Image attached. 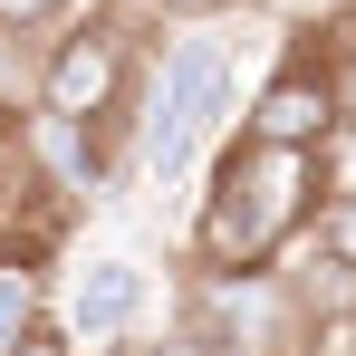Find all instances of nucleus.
<instances>
[{
	"instance_id": "f03ea898",
	"label": "nucleus",
	"mask_w": 356,
	"mask_h": 356,
	"mask_svg": "<svg viewBox=\"0 0 356 356\" xmlns=\"http://www.w3.org/2000/svg\"><path fill=\"white\" fill-rule=\"evenodd\" d=\"M232 116V49L222 39H174L164 49V77L145 87V125H135V164L154 193H174V183L202 174V154H212V135Z\"/></svg>"
},
{
	"instance_id": "1a4fd4ad",
	"label": "nucleus",
	"mask_w": 356,
	"mask_h": 356,
	"mask_svg": "<svg viewBox=\"0 0 356 356\" xmlns=\"http://www.w3.org/2000/svg\"><path fill=\"white\" fill-rule=\"evenodd\" d=\"M77 0H0V39H29V29H58Z\"/></svg>"
},
{
	"instance_id": "6e6552de",
	"label": "nucleus",
	"mask_w": 356,
	"mask_h": 356,
	"mask_svg": "<svg viewBox=\"0 0 356 356\" xmlns=\"http://www.w3.org/2000/svg\"><path fill=\"white\" fill-rule=\"evenodd\" d=\"M49 318V289L39 280H19V270H0V356H19L29 347V327Z\"/></svg>"
},
{
	"instance_id": "9d476101",
	"label": "nucleus",
	"mask_w": 356,
	"mask_h": 356,
	"mask_svg": "<svg viewBox=\"0 0 356 356\" xmlns=\"http://www.w3.org/2000/svg\"><path fill=\"white\" fill-rule=\"evenodd\" d=\"M125 356H232V347H222L212 327H193V318H183L174 337H154V347H125Z\"/></svg>"
},
{
	"instance_id": "9b49d317",
	"label": "nucleus",
	"mask_w": 356,
	"mask_h": 356,
	"mask_svg": "<svg viewBox=\"0 0 356 356\" xmlns=\"http://www.w3.org/2000/svg\"><path fill=\"white\" fill-rule=\"evenodd\" d=\"M154 10H164V19H212L222 0H154Z\"/></svg>"
},
{
	"instance_id": "f8f14e48",
	"label": "nucleus",
	"mask_w": 356,
	"mask_h": 356,
	"mask_svg": "<svg viewBox=\"0 0 356 356\" xmlns=\"http://www.w3.org/2000/svg\"><path fill=\"white\" fill-rule=\"evenodd\" d=\"M0 135H19V116H10V97H0Z\"/></svg>"
},
{
	"instance_id": "0eeeda50",
	"label": "nucleus",
	"mask_w": 356,
	"mask_h": 356,
	"mask_svg": "<svg viewBox=\"0 0 356 356\" xmlns=\"http://www.w3.org/2000/svg\"><path fill=\"white\" fill-rule=\"evenodd\" d=\"M318 87H327V125L356 135V39H347V29L318 39Z\"/></svg>"
},
{
	"instance_id": "ddd939ff",
	"label": "nucleus",
	"mask_w": 356,
	"mask_h": 356,
	"mask_svg": "<svg viewBox=\"0 0 356 356\" xmlns=\"http://www.w3.org/2000/svg\"><path fill=\"white\" fill-rule=\"evenodd\" d=\"M289 10H337V0H289Z\"/></svg>"
},
{
	"instance_id": "39448f33",
	"label": "nucleus",
	"mask_w": 356,
	"mask_h": 356,
	"mask_svg": "<svg viewBox=\"0 0 356 356\" xmlns=\"http://www.w3.org/2000/svg\"><path fill=\"white\" fill-rule=\"evenodd\" d=\"M241 145H270V154H318L327 145V87H318V58H289L241 116Z\"/></svg>"
},
{
	"instance_id": "423d86ee",
	"label": "nucleus",
	"mask_w": 356,
	"mask_h": 356,
	"mask_svg": "<svg viewBox=\"0 0 356 356\" xmlns=\"http://www.w3.org/2000/svg\"><path fill=\"white\" fill-rule=\"evenodd\" d=\"M298 250H308V260H327V270H356V193H327V202L308 212Z\"/></svg>"
},
{
	"instance_id": "7ed1b4c3",
	"label": "nucleus",
	"mask_w": 356,
	"mask_h": 356,
	"mask_svg": "<svg viewBox=\"0 0 356 356\" xmlns=\"http://www.w3.org/2000/svg\"><path fill=\"white\" fill-rule=\"evenodd\" d=\"M116 106H145V87H135V39H125V19H77L49 67H39V116L49 125H97L116 116Z\"/></svg>"
},
{
	"instance_id": "f257e3e1",
	"label": "nucleus",
	"mask_w": 356,
	"mask_h": 356,
	"mask_svg": "<svg viewBox=\"0 0 356 356\" xmlns=\"http://www.w3.org/2000/svg\"><path fill=\"white\" fill-rule=\"evenodd\" d=\"M318 212V174L308 154H270V145H222L212 164V193H202V222H193V260L212 280H270L280 250H298Z\"/></svg>"
},
{
	"instance_id": "20e7f679",
	"label": "nucleus",
	"mask_w": 356,
	"mask_h": 356,
	"mask_svg": "<svg viewBox=\"0 0 356 356\" xmlns=\"http://www.w3.org/2000/svg\"><path fill=\"white\" fill-rule=\"evenodd\" d=\"M145 298H154V280H145V260H125V250H97V260H77L58 289V337L77 356H125V337L145 327Z\"/></svg>"
}]
</instances>
